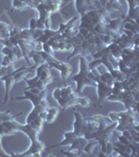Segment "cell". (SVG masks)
Here are the masks:
<instances>
[{
  "mask_svg": "<svg viewBox=\"0 0 139 157\" xmlns=\"http://www.w3.org/2000/svg\"><path fill=\"white\" fill-rule=\"evenodd\" d=\"M70 78L73 82H76V92L77 94H82L84 88L86 86L94 87L96 86V83L93 82L89 78V67H88V61L85 57L79 56V71L74 76H70Z\"/></svg>",
  "mask_w": 139,
  "mask_h": 157,
  "instance_id": "cell-1",
  "label": "cell"
},
{
  "mask_svg": "<svg viewBox=\"0 0 139 157\" xmlns=\"http://www.w3.org/2000/svg\"><path fill=\"white\" fill-rule=\"evenodd\" d=\"M105 101L107 102H118L121 103L124 106L126 110H132L134 113H137L138 107V89L129 91V90H124V91L117 93V94H112L111 93ZM138 114V113H137Z\"/></svg>",
  "mask_w": 139,
  "mask_h": 157,
  "instance_id": "cell-2",
  "label": "cell"
},
{
  "mask_svg": "<svg viewBox=\"0 0 139 157\" xmlns=\"http://www.w3.org/2000/svg\"><path fill=\"white\" fill-rule=\"evenodd\" d=\"M89 140L85 136H77L72 144L69 145V148L68 150L64 151L62 150V154L66 156H70V157H76V156H81L82 153L84 152V149H85L86 145L88 144Z\"/></svg>",
  "mask_w": 139,
  "mask_h": 157,
  "instance_id": "cell-3",
  "label": "cell"
},
{
  "mask_svg": "<svg viewBox=\"0 0 139 157\" xmlns=\"http://www.w3.org/2000/svg\"><path fill=\"white\" fill-rule=\"evenodd\" d=\"M45 150H46V146H45L44 142H42L39 139H37V140H34V142H31L29 148L26 150V151H24L23 153H13L12 156H14V157H21V156L37 157V156L42 155V153L45 151Z\"/></svg>",
  "mask_w": 139,
  "mask_h": 157,
  "instance_id": "cell-4",
  "label": "cell"
},
{
  "mask_svg": "<svg viewBox=\"0 0 139 157\" xmlns=\"http://www.w3.org/2000/svg\"><path fill=\"white\" fill-rule=\"evenodd\" d=\"M22 128H23V125L15 120V118L2 122L0 124V136L3 137V136L13 135L18 132H21Z\"/></svg>",
  "mask_w": 139,
  "mask_h": 157,
  "instance_id": "cell-5",
  "label": "cell"
},
{
  "mask_svg": "<svg viewBox=\"0 0 139 157\" xmlns=\"http://www.w3.org/2000/svg\"><path fill=\"white\" fill-rule=\"evenodd\" d=\"M47 64H48V66L50 68H54V69L60 71L61 79H62V81L64 83L70 78V76L72 74V71H73V68H72V66L70 65L69 63L62 62V61H60V60L47 63Z\"/></svg>",
  "mask_w": 139,
  "mask_h": 157,
  "instance_id": "cell-6",
  "label": "cell"
},
{
  "mask_svg": "<svg viewBox=\"0 0 139 157\" xmlns=\"http://www.w3.org/2000/svg\"><path fill=\"white\" fill-rule=\"evenodd\" d=\"M72 113L74 115L73 123V132L77 136H84L86 132V126H87V118L83 113L72 109Z\"/></svg>",
  "mask_w": 139,
  "mask_h": 157,
  "instance_id": "cell-7",
  "label": "cell"
},
{
  "mask_svg": "<svg viewBox=\"0 0 139 157\" xmlns=\"http://www.w3.org/2000/svg\"><path fill=\"white\" fill-rule=\"evenodd\" d=\"M17 69L18 68H15V67L12 68V69H11L8 74H4V76L0 79L4 83V88H5V92H4V96H3V104H6L8 102V100H10L11 90H12L14 85L16 84L15 80H14V74H16Z\"/></svg>",
  "mask_w": 139,
  "mask_h": 157,
  "instance_id": "cell-8",
  "label": "cell"
},
{
  "mask_svg": "<svg viewBox=\"0 0 139 157\" xmlns=\"http://www.w3.org/2000/svg\"><path fill=\"white\" fill-rule=\"evenodd\" d=\"M47 99V89L43 90L40 94H36V93H33L29 90L25 89L24 90V96H16L14 97L13 100L15 101H24V100H28V101L31 102L33 106H38L40 105V103L42 102V100Z\"/></svg>",
  "mask_w": 139,
  "mask_h": 157,
  "instance_id": "cell-9",
  "label": "cell"
},
{
  "mask_svg": "<svg viewBox=\"0 0 139 157\" xmlns=\"http://www.w3.org/2000/svg\"><path fill=\"white\" fill-rule=\"evenodd\" d=\"M95 89L97 91V97H99V106L101 103L105 101L109 95L112 93V86H109L105 83H102L101 81L96 82V86Z\"/></svg>",
  "mask_w": 139,
  "mask_h": 157,
  "instance_id": "cell-10",
  "label": "cell"
},
{
  "mask_svg": "<svg viewBox=\"0 0 139 157\" xmlns=\"http://www.w3.org/2000/svg\"><path fill=\"white\" fill-rule=\"evenodd\" d=\"M65 1L66 0H46L45 2H46L47 6H48L49 11H50L52 15H53V14H61V15H63L62 10L71 0H69V1L67 2Z\"/></svg>",
  "mask_w": 139,
  "mask_h": 157,
  "instance_id": "cell-11",
  "label": "cell"
},
{
  "mask_svg": "<svg viewBox=\"0 0 139 157\" xmlns=\"http://www.w3.org/2000/svg\"><path fill=\"white\" fill-rule=\"evenodd\" d=\"M60 132L64 135V139H63L61 142H59V144L52 145V146H50L49 148H46V150L53 149V148H56V147H62V146H68V145L72 144V142H73L74 140H76V138L77 137V135H76V133H74L73 131L64 132V131H62V130H60Z\"/></svg>",
  "mask_w": 139,
  "mask_h": 157,
  "instance_id": "cell-12",
  "label": "cell"
},
{
  "mask_svg": "<svg viewBox=\"0 0 139 157\" xmlns=\"http://www.w3.org/2000/svg\"><path fill=\"white\" fill-rule=\"evenodd\" d=\"M113 152H116L119 156L131 157V148L129 146L121 144L120 142H113Z\"/></svg>",
  "mask_w": 139,
  "mask_h": 157,
  "instance_id": "cell-13",
  "label": "cell"
},
{
  "mask_svg": "<svg viewBox=\"0 0 139 157\" xmlns=\"http://www.w3.org/2000/svg\"><path fill=\"white\" fill-rule=\"evenodd\" d=\"M21 132H22V133L25 134L27 137L29 138V140H31V142H34V140L39 139V135H40V132L37 131L36 129H34L29 124H24Z\"/></svg>",
  "mask_w": 139,
  "mask_h": 157,
  "instance_id": "cell-14",
  "label": "cell"
},
{
  "mask_svg": "<svg viewBox=\"0 0 139 157\" xmlns=\"http://www.w3.org/2000/svg\"><path fill=\"white\" fill-rule=\"evenodd\" d=\"M59 33V31L57 29V31H54V29H45V31H43L42 33H41V35L39 36V37L36 38V41H38V42H41V43H45L47 42L48 40H50L52 37H54V36H57Z\"/></svg>",
  "mask_w": 139,
  "mask_h": 157,
  "instance_id": "cell-15",
  "label": "cell"
},
{
  "mask_svg": "<svg viewBox=\"0 0 139 157\" xmlns=\"http://www.w3.org/2000/svg\"><path fill=\"white\" fill-rule=\"evenodd\" d=\"M109 49V56H111L115 61H118L121 58V48L117 43H112L111 45L107 46Z\"/></svg>",
  "mask_w": 139,
  "mask_h": 157,
  "instance_id": "cell-16",
  "label": "cell"
},
{
  "mask_svg": "<svg viewBox=\"0 0 139 157\" xmlns=\"http://www.w3.org/2000/svg\"><path fill=\"white\" fill-rule=\"evenodd\" d=\"M40 80L45 84V85H49V84L54 81V78L51 74V68L49 67V66L43 70V72L40 76Z\"/></svg>",
  "mask_w": 139,
  "mask_h": 157,
  "instance_id": "cell-17",
  "label": "cell"
},
{
  "mask_svg": "<svg viewBox=\"0 0 139 157\" xmlns=\"http://www.w3.org/2000/svg\"><path fill=\"white\" fill-rule=\"evenodd\" d=\"M20 38L23 41H25L26 43L31 44V42L33 40H35L34 38V31H31L29 28H23L20 31Z\"/></svg>",
  "mask_w": 139,
  "mask_h": 157,
  "instance_id": "cell-18",
  "label": "cell"
},
{
  "mask_svg": "<svg viewBox=\"0 0 139 157\" xmlns=\"http://www.w3.org/2000/svg\"><path fill=\"white\" fill-rule=\"evenodd\" d=\"M99 81H101L102 83H105L109 86H112L114 84V82H115V80H114V78L112 77V74H111L108 70H106V71H104V72H101Z\"/></svg>",
  "mask_w": 139,
  "mask_h": 157,
  "instance_id": "cell-19",
  "label": "cell"
},
{
  "mask_svg": "<svg viewBox=\"0 0 139 157\" xmlns=\"http://www.w3.org/2000/svg\"><path fill=\"white\" fill-rule=\"evenodd\" d=\"M12 6L13 8H15L17 11H23L27 10V8H31V5L27 2L22 1V0H12Z\"/></svg>",
  "mask_w": 139,
  "mask_h": 157,
  "instance_id": "cell-20",
  "label": "cell"
},
{
  "mask_svg": "<svg viewBox=\"0 0 139 157\" xmlns=\"http://www.w3.org/2000/svg\"><path fill=\"white\" fill-rule=\"evenodd\" d=\"M28 59H31V60L34 62V65H36V66H38L41 62H42V59H41V56H40V54H39V51H35V49H33V48H31L28 52Z\"/></svg>",
  "mask_w": 139,
  "mask_h": 157,
  "instance_id": "cell-21",
  "label": "cell"
},
{
  "mask_svg": "<svg viewBox=\"0 0 139 157\" xmlns=\"http://www.w3.org/2000/svg\"><path fill=\"white\" fill-rule=\"evenodd\" d=\"M23 112H20V113H17V114H12L10 110H6L5 112H0V124L2 122H5V120H10V119H14L19 115H22Z\"/></svg>",
  "mask_w": 139,
  "mask_h": 157,
  "instance_id": "cell-22",
  "label": "cell"
},
{
  "mask_svg": "<svg viewBox=\"0 0 139 157\" xmlns=\"http://www.w3.org/2000/svg\"><path fill=\"white\" fill-rule=\"evenodd\" d=\"M43 124H44V120H43L40 116H37L36 118H34V119L31 120V123H29V125H31V126L33 127L34 129H36V130L39 131V132L42 131Z\"/></svg>",
  "mask_w": 139,
  "mask_h": 157,
  "instance_id": "cell-23",
  "label": "cell"
},
{
  "mask_svg": "<svg viewBox=\"0 0 139 157\" xmlns=\"http://www.w3.org/2000/svg\"><path fill=\"white\" fill-rule=\"evenodd\" d=\"M97 144H99V142L95 139H90L88 142V144L86 145L85 149H84V152H85L86 154H88L89 156H92V152L93 150H94V148L97 146Z\"/></svg>",
  "mask_w": 139,
  "mask_h": 157,
  "instance_id": "cell-24",
  "label": "cell"
},
{
  "mask_svg": "<svg viewBox=\"0 0 139 157\" xmlns=\"http://www.w3.org/2000/svg\"><path fill=\"white\" fill-rule=\"evenodd\" d=\"M39 54H40L42 61H45L46 63H50V62H54V61H58V59L54 58L53 54H47V52H45V51H39Z\"/></svg>",
  "mask_w": 139,
  "mask_h": 157,
  "instance_id": "cell-25",
  "label": "cell"
},
{
  "mask_svg": "<svg viewBox=\"0 0 139 157\" xmlns=\"http://www.w3.org/2000/svg\"><path fill=\"white\" fill-rule=\"evenodd\" d=\"M76 90L72 88V86L70 85H66L64 87L61 88V96L62 97H67L68 95H70L71 93H73Z\"/></svg>",
  "mask_w": 139,
  "mask_h": 157,
  "instance_id": "cell-26",
  "label": "cell"
},
{
  "mask_svg": "<svg viewBox=\"0 0 139 157\" xmlns=\"http://www.w3.org/2000/svg\"><path fill=\"white\" fill-rule=\"evenodd\" d=\"M92 119H94L95 122L99 123V124H107V123H110L112 122V120H110V118L108 116H104V115H99V114H96V115H93V116H91Z\"/></svg>",
  "mask_w": 139,
  "mask_h": 157,
  "instance_id": "cell-27",
  "label": "cell"
},
{
  "mask_svg": "<svg viewBox=\"0 0 139 157\" xmlns=\"http://www.w3.org/2000/svg\"><path fill=\"white\" fill-rule=\"evenodd\" d=\"M14 64H15V63H13L8 56H2L1 59H0V65L1 66H4V67H10V66H12Z\"/></svg>",
  "mask_w": 139,
  "mask_h": 157,
  "instance_id": "cell-28",
  "label": "cell"
},
{
  "mask_svg": "<svg viewBox=\"0 0 139 157\" xmlns=\"http://www.w3.org/2000/svg\"><path fill=\"white\" fill-rule=\"evenodd\" d=\"M127 3H128V11L139 8V0H127Z\"/></svg>",
  "mask_w": 139,
  "mask_h": 157,
  "instance_id": "cell-29",
  "label": "cell"
},
{
  "mask_svg": "<svg viewBox=\"0 0 139 157\" xmlns=\"http://www.w3.org/2000/svg\"><path fill=\"white\" fill-rule=\"evenodd\" d=\"M28 28L31 29V31H35L37 29V18L33 17L29 19L28 22Z\"/></svg>",
  "mask_w": 139,
  "mask_h": 157,
  "instance_id": "cell-30",
  "label": "cell"
},
{
  "mask_svg": "<svg viewBox=\"0 0 139 157\" xmlns=\"http://www.w3.org/2000/svg\"><path fill=\"white\" fill-rule=\"evenodd\" d=\"M57 117H58V115L47 112V116H46V118H45L44 122L47 123V124H52V123H54L57 120Z\"/></svg>",
  "mask_w": 139,
  "mask_h": 157,
  "instance_id": "cell-31",
  "label": "cell"
},
{
  "mask_svg": "<svg viewBox=\"0 0 139 157\" xmlns=\"http://www.w3.org/2000/svg\"><path fill=\"white\" fill-rule=\"evenodd\" d=\"M39 79H40V78H39L38 76H35L34 78H31V79L25 78V79H24V81H25V83L27 84V87H31V86H33Z\"/></svg>",
  "mask_w": 139,
  "mask_h": 157,
  "instance_id": "cell-32",
  "label": "cell"
},
{
  "mask_svg": "<svg viewBox=\"0 0 139 157\" xmlns=\"http://www.w3.org/2000/svg\"><path fill=\"white\" fill-rule=\"evenodd\" d=\"M2 136H0V157H12V154H8L6 151H4L3 147L1 145Z\"/></svg>",
  "mask_w": 139,
  "mask_h": 157,
  "instance_id": "cell-33",
  "label": "cell"
},
{
  "mask_svg": "<svg viewBox=\"0 0 139 157\" xmlns=\"http://www.w3.org/2000/svg\"><path fill=\"white\" fill-rule=\"evenodd\" d=\"M13 51V47H8V46H2L1 47V51H0V54L2 56H8L10 52Z\"/></svg>",
  "mask_w": 139,
  "mask_h": 157,
  "instance_id": "cell-34",
  "label": "cell"
},
{
  "mask_svg": "<svg viewBox=\"0 0 139 157\" xmlns=\"http://www.w3.org/2000/svg\"><path fill=\"white\" fill-rule=\"evenodd\" d=\"M52 97H53L54 100H59L61 97V88H56V89H53V91H52Z\"/></svg>",
  "mask_w": 139,
  "mask_h": 157,
  "instance_id": "cell-35",
  "label": "cell"
},
{
  "mask_svg": "<svg viewBox=\"0 0 139 157\" xmlns=\"http://www.w3.org/2000/svg\"><path fill=\"white\" fill-rule=\"evenodd\" d=\"M42 51H45V52H47V54H53V51H52L51 47L49 46L48 44H47V42L43 43V48H42Z\"/></svg>",
  "mask_w": 139,
  "mask_h": 157,
  "instance_id": "cell-36",
  "label": "cell"
},
{
  "mask_svg": "<svg viewBox=\"0 0 139 157\" xmlns=\"http://www.w3.org/2000/svg\"><path fill=\"white\" fill-rule=\"evenodd\" d=\"M108 117L110 118V120H112V122H117L118 120V114L117 112H110L108 115Z\"/></svg>",
  "mask_w": 139,
  "mask_h": 157,
  "instance_id": "cell-37",
  "label": "cell"
},
{
  "mask_svg": "<svg viewBox=\"0 0 139 157\" xmlns=\"http://www.w3.org/2000/svg\"><path fill=\"white\" fill-rule=\"evenodd\" d=\"M0 15H1V14H0Z\"/></svg>",
  "mask_w": 139,
  "mask_h": 157,
  "instance_id": "cell-38",
  "label": "cell"
}]
</instances>
